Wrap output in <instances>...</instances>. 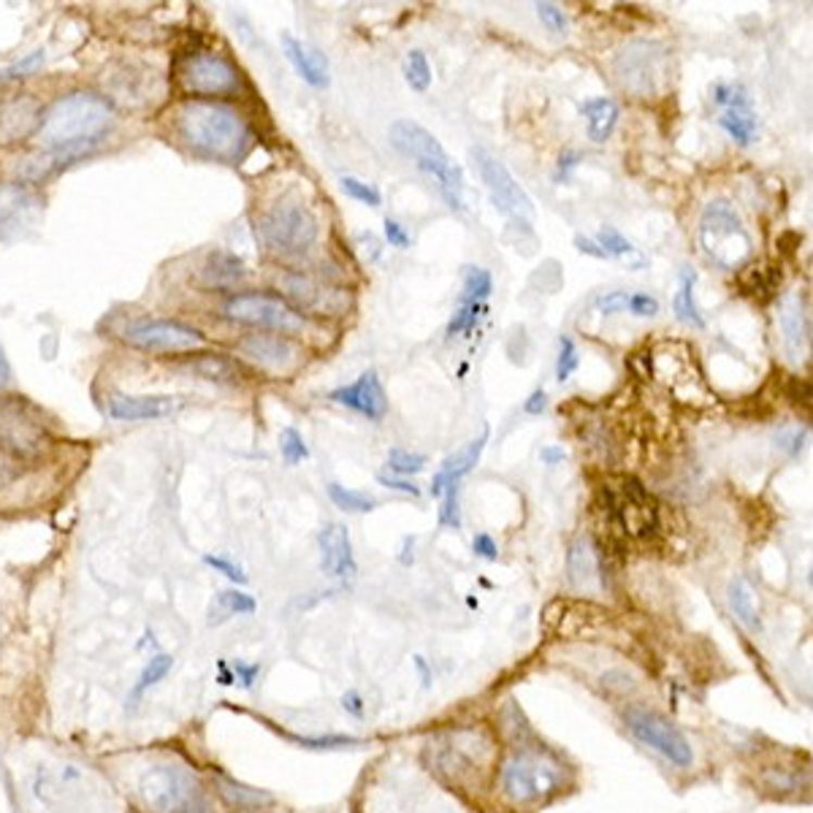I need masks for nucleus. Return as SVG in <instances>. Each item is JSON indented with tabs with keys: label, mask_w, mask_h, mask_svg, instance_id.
Segmentation results:
<instances>
[{
	"label": "nucleus",
	"mask_w": 813,
	"mask_h": 813,
	"mask_svg": "<svg viewBox=\"0 0 813 813\" xmlns=\"http://www.w3.org/2000/svg\"><path fill=\"white\" fill-rule=\"evenodd\" d=\"M114 112L107 98L96 92H71L43 109L36 130L38 147L52 152L76 150L101 139L112 125Z\"/></svg>",
	"instance_id": "1"
},
{
	"label": "nucleus",
	"mask_w": 813,
	"mask_h": 813,
	"mask_svg": "<svg viewBox=\"0 0 813 813\" xmlns=\"http://www.w3.org/2000/svg\"><path fill=\"white\" fill-rule=\"evenodd\" d=\"M177 134L190 150L217 161H236L250 136L245 117L234 107L199 98L177 109Z\"/></svg>",
	"instance_id": "2"
},
{
	"label": "nucleus",
	"mask_w": 813,
	"mask_h": 813,
	"mask_svg": "<svg viewBox=\"0 0 813 813\" xmlns=\"http://www.w3.org/2000/svg\"><path fill=\"white\" fill-rule=\"evenodd\" d=\"M567 789V767L546 749H515L502 765L504 798L521 809L546 805Z\"/></svg>",
	"instance_id": "3"
},
{
	"label": "nucleus",
	"mask_w": 813,
	"mask_h": 813,
	"mask_svg": "<svg viewBox=\"0 0 813 813\" xmlns=\"http://www.w3.org/2000/svg\"><path fill=\"white\" fill-rule=\"evenodd\" d=\"M391 145L406 158L417 163V168L431 174L439 183V190L453 209H461V190H464V174L453 158L445 152V147L428 134L423 125L412 120H397L391 125Z\"/></svg>",
	"instance_id": "4"
},
{
	"label": "nucleus",
	"mask_w": 813,
	"mask_h": 813,
	"mask_svg": "<svg viewBox=\"0 0 813 813\" xmlns=\"http://www.w3.org/2000/svg\"><path fill=\"white\" fill-rule=\"evenodd\" d=\"M700 245L724 272H738L751 258V236L729 201H713L700 220Z\"/></svg>",
	"instance_id": "5"
},
{
	"label": "nucleus",
	"mask_w": 813,
	"mask_h": 813,
	"mask_svg": "<svg viewBox=\"0 0 813 813\" xmlns=\"http://www.w3.org/2000/svg\"><path fill=\"white\" fill-rule=\"evenodd\" d=\"M258 230L266 247H272L279 255H301L317 241L321 225L304 201L283 199L261 214Z\"/></svg>",
	"instance_id": "6"
},
{
	"label": "nucleus",
	"mask_w": 813,
	"mask_h": 813,
	"mask_svg": "<svg viewBox=\"0 0 813 813\" xmlns=\"http://www.w3.org/2000/svg\"><path fill=\"white\" fill-rule=\"evenodd\" d=\"M141 798L155 813H212V803L190 771L179 765L152 767L141 776Z\"/></svg>",
	"instance_id": "7"
},
{
	"label": "nucleus",
	"mask_w": 813,
	"mask_h": 813,
	"mask_svg": "<svg viewBox=\"0 0 813 813\" xmlns=\"http://www.w3.org/2000/svg\"><path fill=\"white\" fill-rule=\"evenodd\" d=\"M626 729H629V733L635 735V740H640L646 749L664 756L670 765L680 767V771L695 765V746H691L689 738H686L667 716H662V713L648 711V708H629V711H626Z\"/></svg>",
	"instance_id": "8"
},
{
	"label": "nucleus",
	"mask_w": 813,
	"mask_h": 813,
	"mask_svg": "<svg viewBox=\"0 0 813 813\" xmlns=\"http://www.w3.org/2000/svg\"><path fill=\"white\" fill-rule=\"evenodd\" d=\"M177 82L188 96L203 101V98H225L239 92L241 74L223 54L193 52L179 60Z\"/></svg>",
	"instance_id": "9"
},
{
	"label": "nucleus",
	"mask_w": 813,
	"mask_h": 813,
	"mask_svg": "<svg viewBox=\"0 0 813 813\" xmlns=\"http://www.w3.org/2000/svg\"><path fill=\"white\" fill-rule=\"evenodd\" d=\"M225 317L245 326L266 328L277 334H299L307 328L304 315L288 304L283 296L241 293L225 301Z\"/></svg>",
	"instance_id": "10"
},
{
	"label": "nucleus",
	"mask_w": 813,
	"mask_h": 813,
	"mask_svg": "<svg viewBox=\"0 0 813 813\" xmlns=\"http://www.w3.org/2000/svg\"><path fill=\"white\" fill-rule=\"evenodd\" d=\"M470 158L472 163H475V172L480 174L483 185H486L488 196H491L493 207L502 214H508V217H513L515 223H529V220L535 217V203H531L529 193L515 183L510 168L504 166V163H499L497 158L488 150H483V147H475V150L470 152Z\"/></svg>",
	"instance_id": "11"
},
{
	"label": "nucleus",
	"mask_w": 813,
	"mask_h": 813,
	"mask_svg": "<svg viewBox=\"0 0 813 813\" xmlns=\"http://www.w3.org/2000/svg\"><path fill=\"white\" fill-rule=\"evenodd\" d=\"M47 426L25 399H0V450L11 455H36L47 448Z\"/></svg>",
	"instance_id": "12"
},
{
	"label": "nucleus",
	"mask_w": 813,
	"mask_h": 813,
	"mask_svg": "<svg viewBox=\"0 0 813 813\" xmlns=\"http://www.w3.org/2000/svg\"><path fill=\"white\" fill-rule=\"evenodd\" d=\"M125 339L141 350H163V353H188L203 348L207 337L185 323L174 321H141L128 326Z\"/></svg>",
	"instance_id": "13"
},
{
	"label": "nucleus",
	"mask_w": 813,
	"mask_h": 813,
	"mask_svg": "<svg viewBox=\"0 0 813 813\" xmlns=\"http://www.w3.org/2000/svg\"><path fill=\"white\" fill-rule=\"evenodd\" d=\"M41 199L25 185H0V241H16L41 220Z\"/></svg>",
	"instance_id": "14"
},
{
	"label": "nucleus",
	"mask_w": 813,
	"mask_h": 813,
	"mask_svg": "<svg viewBox=\"0 0 813 813\" xmlns=\"http://www.w3.org/2000/svg\"><path fill=\"white\" fill-rule=\"evenodd\" d=\"M239 353L250 364L268 372V375H293L296 366L301 364V350L288 337H261V334H255V337L241 339Z\"/></svg>",
	"instance_id": "15"
},
{
	"label": "nucleus",
	"mask_w": 813,
	"mask_h": 813,
	"mask_svg": "<svg viewBox=\"0 0 813 813\" xmlns=\"http://www.w3.org/2000/svg\"><path fill=\"white\" fill-rule=\"evenodd\" d=\"M317 546H321V564L323 573L332 575V578L350 580L359 575V564L353 556V542H350V531L345 524H326L317 537Z\"/></svg>",
	"instance_id": "16"
},
{
	"label": "nucleus",
	"mask_w": 813,
	"mask_h": 813,
	"mask_svg": "<svg viewBox=\"0 0 813 813\" xmlns=\"http://www.w3.org/2000/svg\"><path fill=\"white\" fill-rule=\"evenodd\" d=\"M332 402L348 406V410L359 412V415L370 417V421H383L388 412L386 391H383V383L375 370L364 372V375L355 383H350V386L332 391Z\"/></svg>",
	"instance_id": "17"
},
{
	"label": "nucleus",
	"mask_w": 813,
	"mask_h": 813,
	"mask_svg": "<svg viewBox=\"0 0 813 813\" xmlns=\"http://www.w3.org/2000/svg\"><path fill=\"white\" fill-rule=\"evenodd\" d=\"M41 114V107L33 96L3 98L0 101V145H16L27 136H36Z\"/></svg>",
	"instance_id": "18"
},
{
	"label": "nucleus",
	"mask_w": 813,
	"mask_h": 813,
	"mask_svg": "<svg viewBox=\"0 0 813 813\" xmlns=\"http://www.w3.org/2000/svg\"><path fill=\"white\" fill-rule=\"evenodd\" d=\"M283 49H285V58L293 63L296 74H299L307 85L317 87V90H321V87H328V82H332V71H328V60L321 49L299 41V38H293L290 33H283Z\"/></svg>",
	"instance_id": "19"
},
{
	"label": "nucleus",
	"mask_w": 813,
	"mask_h": 813,
	"mask_svg": "<svg viewBox=\"0 0 813 813\" xmlns=\"http://www.w3.org/2000/svg\"><path fill=\"white\" fill-rule=\"evenodd\" d=\"M486 442H488V428H483L480 437L472 439L466 448H461L459 453H453L450 459H445L442 466H439V472L434 475V480H431V497H442L445 488L453 486V483H459L464 475H470V472L475 470L477 461H480Z\"/></svg>",
	"instance_id": "20"
},
{
	"label": "nucleus",
	"mask_w": 813,
	"mask_h": 813,
	"mask_svg": "<svg viewBox=\"0 0 813 813\" xmlns=\"http://www.w3.org/2000/svg\"><path fill=\"white\" fill-rule=\"evenodd\" d=\"M600 573H602L600 551L595 548L591 537L580 535L578 540H573V546H570V553H567L570 584H573L575 589L586 591V589H591L597 580H600Z\"/></svg>",
	"instance_id": "21"
},
{
	"label": "nucleus",
	"mask_w": 813,
	"mask_h": 813,
	"mask_svg": "<svg viewBox=\"0 0 813 813\" xmlns=\"http://www.w3.org/2000/svg\"><path fill=\"white\" fill-rule=\"evenodd\" d=\"M177 410V399L172 397H117L109 399V415L117 421H152L166 417Z\"/></svg>",
	"instance_id": "22"
},
{
	"label": "nucleus",
	"mask_w": 813,
	"mask_h": 813,
	"mask_svg": "<svg viewBox=\"0 0 813 813\" xmlns=\"http://www.w3.org/2000/svg\"><path fill=\"white\" fill-rule=\"evenodd\" d=\"M781 328L787 334V348L792 350L795 355L803 353V348H809L811 339V323L809 315H805V307L800 293L787 296L781 301Z\"/></svg>",
	"instance_id": "23"
},
{
	"label": "nucleus",
	"mask_w": 813,
	"mask_h": 813,
	"mask_svg": "<svg viewBox=\"0 0 813 813\" xmlns=\"http://www.w3.org/2000/svg\"><path fill=\"white\" fill-rule=\"evenodd\" d=\"M718 125H722V128L727 130V134L743 147H749L751 141L756 139V128H760V125H756V114L751 112V107H749V101H746L743 90H740L738 96L733 98V103H729L727 112L718 117Z\"/></svg>",
	"instance_id": "24"
},
{
	"label": "nucleus",
	"mask_w": 813,
	"mask_h": 813,
	"mask_svg": "<svg viewBox=\"0 0 813 813\" xmlns=\"http://www.w3.org/2000/svg\"><path fill=\"white\" fill-rule=\"evenodd\" d=\"M729 608L733 613L738 615L740 624L746 626L749 631H760L762 629V608H760V597H756L754 586L749 584V578H735L729 584Z\"/></svg>",
	"instance_id": "25"
},
{
	"label": "nucleus",
	"mask_w": 813,
	"mask_h": 813,
	"mask_svg": "<svg viewBox=\"0 0 813 813\" xmlns=\"http://www.w3.org/2000/svg\"><path fill=\"white\" fill-rule=\"evenodd\" d=\"M584 117L589 120V136L595 145H605L618 123V107L610 98H591L580 107Z\"/></svg>",
	"instance_id": "26"
},
{
	"label": "nucleus",
	"mask_w": 813,
	"mask_h": 813,
	"mask_svg": "<svg viewBox=\"0 0 813 813\" xmlns=\"http://www.w3.org/2000/svg\"><path fill=\"white\" fill-rule=\"evenodd\" d=\"M220 787V795H223L225 800H228L234 809L239 811H263L266 805H274V798L268 792H261V789H252V787H245V784L234 781V778L228 776H217L214 778Z\"/></svg>",
	"instance_id": "27"
},
{
	"label": "nucleus",
	"mask_w": 813,
	"mask_h": 813,
	"mask_svg": "<svg viewBox=\"0 0 813 813\" xmlns=\"http://www.w3.org/2000/svg\"><path fill=\"white\" fill-rule=\"evenodd\" d=\"M695 283H697V274L691 272V268H684V272H680V288H678V293H675L673 310H675V315H678V321L686 323V326L705 328V321H702L700 310H697V304H695Z\"/></svg>",
	"instance_id": "28"
},
{
	"label": "nucleus",
	"mask_w": 813,
	"mask_h": 813,
	"mask_svg": "<svg viewBox=\"0 0 813 813\" xmlns=\"http://www.w3.org/2000/svg\"><path fill=\"white\" fill-rule=\"evenodd\" d=\"M597 245L605 250L608 258H618V261H624L626 266H631V268L646 266V258L640 255V250H637V247L631 245L626 236H621L615 228H602L600 236H597Z\"/></svg>",
	"instance_id": "29"
},
{
	"label": "nucleus",
	"mask_w": 813,
	"mask_h": 813,
	"mask_svg": "<svg viewBox=\"0 0 813 813\" xmlns=\"http://www.w3.org/2000/svg\"><path fill=\"white\" fill-rule=\"evenodd\" d=\"M217 613H212V624H223L230 615H250L255 613V600L245 591H220L217 600H214Z\"/></svg>",
	"instance_id": "30"
},
{
	"label": "nucleus",
	"mask_w": 813,
	"mask_h": 813,
	"mask_svg": "<svg viewBox=\"0 0 813 813\" xmlns=\"http://www.w3.org/2000/svg\"><path fill=\"white\" fill-rule=\"evenodd\" d=\"M328 497L345 513H372L377 508V499H372L370 493L350 491V488H342L339 483H328Z\"/></svg>",
	"instance_id": "31"
},
{
	"label": "nucleus",
	"mask_w": 813,
	"mask_h": 813,
	"mask_svg": "<svg viewBox=\"0 0 813 813\" xmlns=\"http://www.w3.org/2000/svg\"><path fill=\"white\" fill-rule=\"evenodd\" d=\"M207 274L212 277L214 285H230L245 277V263L234 255H225V252H214L209 258Z\"/></svg>",
	"instance_id": "32"
},
{
	"label": "nucleus",
	"mask_w": 813,
	"mask_h": 813,
	"mask_svg": "<svg viewBox=\"0 0 813 813\" xmlns=\"http://www.w3.org/2000/svg\"><path fill=\"white\" fill-rule=\"evenodd\" d=\"M493 290V279L486 268L464 266V293H461V304H472V301H486Z\"/></svg>",
	"instance_id": "33"
},
{
	"label": "nucleus",
	"mask_w": 813,
	"mask_h": 813,
	"mask_svg": "<svg viewBox=\"0 0 813 813\" xmlns=\"http://www.w3.org/2000/svg\"><path fill=\"white\" fill-rule=\"evenodd\" d=\"M404 79L412 90L426 92L428 85H431V65H428L426 54L421 49H412L404 60Z\"/></svg>",
	"instance_id": "34"
},
{
	"label": "nucleus",
	"mask_w": 813,
	"mask_h": 813,
	"mask_svg": "<svg viewBox=\"0 0 813 813\" xmlns=\"http://www.w3.org/2000/svg\"><path fill=\"white\" fill-rule=\"evenodd\" d=\"M172 667H174V659L166 656V653H158V656H152L150 662L145 664V670H141L139 684H136V689H134V697H141L147 689H152L155 684H161V680L166 678L168 673H172Z\"/></svg>",
	"instance_id": "35"
},
{
	"label": "nucleus",
	"mask_w": 813,
	"mask_h": 813,
	"mask_svg": "<svg viewBox=\"0 0 813 813\" xmlns=\"http://www.w3.org/2000/svg\"><path fill=\"white\" fill-rule=\"evenodd\" d=\"M483 315H486V301L459 304V310H455V315L450 317V323H448V337H455V334H461V332L470 334L472 328L480 323Z\"/></svg>",
	"instance_id": "36"
},
{
	"label": "nucleus",
	"mask_w": 813,
	"mask_h": 813,
	"mask_svg": "<svg viewBox=\"0 0 813 813\" xmlns=\"http://www.w3.org/2000/svg\"><path fill=\"white\" fill-rule=\"evenodd\" d=\"M290 740H296L299 746L310 751H334V749H345V746H359L361 740L353 738V735H315V738H296L290 735Z\"/></svg>",
	"instance_id": "37"
},
{
	"label": "nucleus",
	"mask_w": 813,
	"mask_h": 813,
	"mask_svg": "<svg viewBox=\"0 0 813 813\" xmlns=\"http://www.w3.org/2000/svg\"><path fill=\"white\" fill-rule=\"evenodd\" d=\"M388 466H391L393 472H399V475H417V472H423V466H426V455L393 448L391 453H388Z\"/></svg>",
	"instance_id": "38"
},
{
	"label": "nucleus",
	"mask_w": 813,
	"mask_h": 813,
	"mask_svg": "<svg viewBox=\"0 0 813 813\" xmlns=\"http://www.w3.org/2000/svg\"><path fill=\"white\" fill-rule=\"evenodd\" d=\"M279 450H283V459L288 461V464H299V461L310 459V450H307L304 445V437H301L296 428H285L283 437H279Z\"/></svg>",
	"instance_id": "39"
},
{
	"label": "nucleus",
	"mask_w": 813,
	"mask_h": 813,
	"mask_svg": "<svg viewBox=\"0 0 813 813\" xmlns=\"http://www.w3.org/2000/svg\"><path fill=\"white\" fill-rule=\"evenodd\" d=\"M578 370V348L570 337L559 339V359H556V380L564 383Z\"/></svg>",
	"instance_id": "40"
},
{
	"label": "nucleus",
	"mask_w": 813,
	"mask_h": 813,
	"mask_svg": "<svg viewBox=\"0 0 813 813\" xmlns=\"http://www.w3.org/2000/svg\"><path fill=\"white\" fill-rule=\"evenodd\" d=\"M439 524L450 529H461V510H459V483L448 486L442 491V510H439Z\"/></svg>",
	"instance_id": "41"
},
{
	"label": "nucleus",
	"mask_w": 813,
	"mask_h": 813,
	"mask_svg": "<svg viewBox=\"0 0 813 813\" xmlns=\"http://www.w3.org/2000/svg\"><path fill=\"white\" fill-rule=\"evenodd\" d=\"M342 190L350 196V199L366 203V207H380V203H383L380 190H377L375 185L361 183V179H355V177H345L342 179Z\"/></svg>",
	"instance_id": "42"
},
{
	"label": "nucleus",
	"mask_w": 813,
	"mask_h": 813,
	"mask_svg": "<svg viewBox=\"0 0 813 813\" xmlns=\"http://www.w3.org/2000/svg\"><path fill=\"white\" fill-rule=\"evenodd\" d=\"M193 370L214 383L234 377V366H230V361L223 359V355H203L199 364H193Z\"/></svg>",
	"instance_id": "43"
},
{
	"label": "nucleus",
	"mask_w": 813,
	"mask_h": 813,
	"mask_svg": "<svg viewBox=\"0 0 813 813\" xmlns=\"http://www.w3.org/2000/svg\"><path fill=\"white\" fill-rule=\"evenodd\" d=\"M203 562H207L209 567H212V570H217L220 575H225V578H228V580H234V584H239V586H245V584H247L245 570H241L239 564L230 562V559H223V556H203Z\"/></svg>",
	"instance_id": "44"
},
{
	"label": "nucleus",
	"mask_w": 813,
	"mask_h": 813,
	"mask_svg": "<svg viewBox=\"0 0 813 813\" xmlns=\"http://www.w3.org/2000/svg\"><path fill=\"white\" fill-rule=\"evenodd\" d=\"M537 14H540V20L546 22L553 33H567V16H564V11L559 9V5L537 3Z\"/></svg>",
	"instance_id": "45"
},
{
	"label": "nucleus",
	"mask_w": 813,
	"mask_h": 813,
	"mask_svg": "<svg viewBox=\"0 0 813 813\" xmlns=\"http://www.w3.org/2000/svg\"><path fill=\"white\" fill-rule=\"evenodd\" d=\"M626 310L637 317H653L659 312V301L648 293H635L626 299Z\"/></svg>",
	"instance_id": "46"
},
{
	"label": "nucleus",
	"mask_w": 813,
	"mask_h": 813,
	"mask_svg": "<svg viewBox=\"0 0 813 813\" xmlns=\"http://www.w3.org/2000/svg\"><path fill=\"white\" fill-rule=\"evenodd\" d=\"M472 551H475V556L486 559V562H497L499 559V546L493 542L491 535H486V531H480V535L472 540Z\"/></svg>",
	"instance_id": "47"
},
{
	"label": "nucleus",
	"mask_w": 813,
	"mask_h": 813,
	"mask_svg": "<svg viewBox=\"0 0 813 813\" xmlns=\"http://www.w3.org/2000/svg\"><path fill=\"white\" fill-rule=\"evenodd\" d=\"M230 670H234L236 680H239L245 689H252L255 686V678L261 675V664H245V662H234L230 664Z\"/></svg>",
	"instance_id": "48"
},
{
	"label": "nucleus",
	"mask_w": 813,
	"mask_h": 813,
	"mask_svg": "<svg viewBox=\"0 0 813 813\" xmlns=\"http://www.w3.org/2000/svg\"><path fill=\"white\" fill-rule=\"evenodd\" d=\"M383 225H386V239L391 241V247H399V250H406V247H410V236H406V230L397 223V220L386 217V223Z\"/></svg>",
	"instance_id": "49"
},
{
	"label": "nucleus",
	"mask_w": 813,
	"mask_h": 813,
	"mask_svg": "<svg viewBox=\"0 0 813 813\" xmlns=\"http://www.w3.org/2000/svg\"><path fill=\"white\" fill-rule=\"evenodd\" d=\"M342 708L345 713H350L353 718H364V697L359 689H350L342 695Z\"/></svg>",
	"instance_id": "50"
},
{
	"label": "nucleus",
	"mask_w": 813,
	"mask_h": 813,
	"mask_svg": "<svg viewBox=\"0 0 813 813\" xmlns=\"http://www.w3.org/2000/svg\"><path fill=\"white\" fill-rule=\"evenodd\" d=\"M626 299H629V296L621 293V290H618V293H608V296H602V299L597 301V307H600L602 315H615V312L626 310Z\"/></svg>",
	"instance_id": "51"
},
{
	"label": "nucleus",
	"mask_w": 813,
	"mask_h": 813,
	"mask_svg": "<svg viewBox=\"0 0 813 813\" xmlns=\"http://www.w3.org/2000/svg\"><path fill=\"white\" fill-rule=\"evenodd\" d=\"M377 483H380V486H386V488H393V491L410 493V497H421V488H417L415 483L397 480V477H388V475H380V477H377Z\"/></svg>",
	"instance_id": "52"
},
{
	"label": "nucleus",
	"mask_w": 813,
	"mask_h": 813,
	"mask_svg": "<svg viewBox=\"0 0 813 813\" xmlns=\"http://www.w3.org/2000/svg\"><path fill=\"white\" fill-rule=\"evenodd\" d=\"M575 247H578V250H580V252H584V255H591V258H597V261H608L605 250H602V247H600V245H597V241H595V239H586V236H584V234H578V236H575Z\"/></svg>",
	"instance_id": "53"
},
{
	"label": "nucleus",
	"mask_w": 813,
	"mask_h": 813,
	"mask_svg": "<svg viewBox=\"0 0 813 813\" xmlns=\"http://www.w3.org/2000/svg\"><path fill=\"white\" fill-rule=\"evenodd\" d=\"M546 406H548V393L540 388V391H535L529 399H526L524 412H526V415H540Z\"/></svg>",
	"instance_id": "54"
},
{
	"label": "nucleus",
	"mask_w": 813,
	"mask_h": 813,
	"mask_svg": "<svg viewBox=\"0 0 813 813\" xmlns=\"http://www.w3.org/2000/svg\"><path fill=\"white\" fill-rule=\"evenodd\" d=\"M412 664H415L417 675H421V684H423V689H428V686H431V680H434V673H431V667H428V662H426V659H423V656H421V653H417V656H415V659H412Z\"/></svg>",
	"instance_id": "55"
},
{
	"label": "nucleus",
	"mask_w": 813,
	"mask_h": 813,
	"mask_svg": "<svg viewBox=\"0 0 813 813\" xmlns=\"http://www.w3.org/2000/svg\"><path fill=\"white\" fill-rule=\"evenodd\" d=\"M14 477V461H11V453L0 450V488Z\"/></svg>",
	"instance_id": "56"
},
{
	"label": "nucleus",
	"mask_w": 813,
	"mask_h": 813,
	"mask_svg": "<svg viewBox=\"0 0 813 813\" xmlns=\"http://www.w3.org/2000/svg\"><path fill=\"white\" fill-rule=\"evenodd\" d=\"M740 90H735V87H727V85H716L713 87V101L716 103H733V98L738 96Z\"/></svg>",
	"instance_id": "57"
},
{
	"label": "nucleus",
	"mask_w": 813,
	"mask_h": 813,
	"mask_svg": "<svg viewBox=\"0 0 813 813\" xmlns=\"http://www.w3.org/2000/svg\"><path fill=\"white\" fill-rule=\"evenodd\" d=\"M564 455H567V453H564V448H559V445H551V448H542L540 459L546 461L548 466H553V464H559V461H564Z\"/></svg>",
	"instance_id": "58"
},
{
	"label": "nucleus",
	"mask_w": 813,
	"mask_h": 813,
	"mask_svg": "<svg viewBox=\"0 0 813 813\" xmlns=\"http://www.w3.org/2000/svg\"><path fill=\"white\" fill-rule=\"evenodd\" d=\"M578 158H580L578 152H564L562 161H559V177H562V174H567L570 168H573L575 163H578Z\"/></svg>",
	"instance_id": "59"
},
{
	"label": "nucleus",
	"mask_w": 813,
	"mask_h": 813,
	"mask_svg": "<svg viewBox=\"0 0 813 813\" xmlns=\"http://www.w3.org/2000/svg\"><path fill=\"white\" fill-rule=\"evenodd\" d=\"M5 380H9V361H5L3 348H0V388L5 386Z\"/></svg>",
	"instance_id": "60"
},
{
	"label": "nucleus",
	"mask_w": 813,
	"mask_h": 813,
	"mask_svg": "<svg viewBox=\"0 0 813 813\" xmlns=\"http://www.w3.org/2000/svg\"><path fill=\"white\" fill-rule=\"evenodd\" d=\"M412 546H415V540H412V537H406V540H404V551H402V556H399V562H402L404 567H410V564H412V556H410V548Z\"/></svg>",
	"instance_id": "61"
}]
</instances>
